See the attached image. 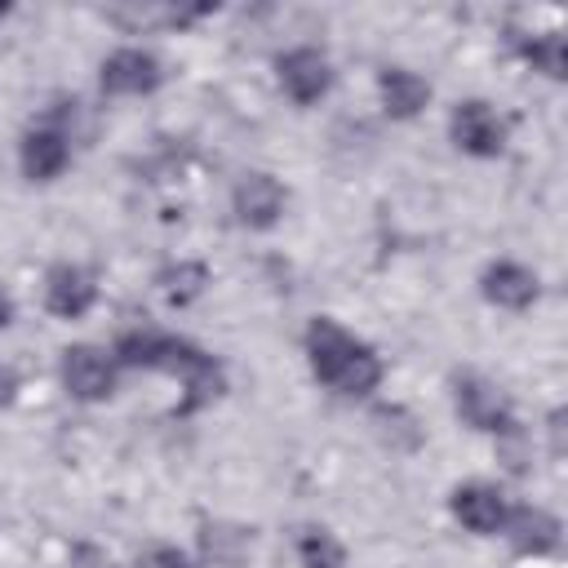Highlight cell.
<instances>
[{"mask_svg": "<svg viewBox=\"0 0 568 568\" xmlns=\"http://www.w3.org/2000/svg\"><path fill=\"white\" fill-rule=\"evenodd\" d=\"M67 160H71V146H67L62 133L36 129V133L22 138V173H27V178L49 182V178H58V173L67 169Z\"/></svg>", "mask_w": 568, "mask_h": 568, "instance_id": "7c38bea8", "label": "cell"}, {"mask_svg": "<svg viewBox=\"0 0 568 568\" xmlns=\"http://www.w3.org/2000/svg\"><path fill=\"white\" fill-rule=\"evenodd\" d=\"M280 84L288 89L293 102L311 106V102H320V98L328 93L333 67H328V58H324L320 49H288V53L280 58Z\"/></svg>", "mask_w": 568, "mask_h": 568, "instance_id": "277c9868", "label": "cell"}, {"mask_svg": "<svg viewBox=\"0 0 568 568\" xmlns=\"http://www.w3.org/2000/svg\"><path fill=\"white\" fill-rule=\"evenodd\" d=\"M0 18H4V4H0Z\"/></svg>", "mask_w": 568, "mask_h": 568, "instance_id": "44dd1931", "label": "cell"}, {"mask_svg": "<svg viewBox=\"0 0 568 568\" xmlns=\"http://www.w3.org/2000/svg\"><path fill=\"white\" fill-rule=\"evenodd\" d=\"M484 297H488L493 306L524 311V306H532V297H537V275H532L528 266H519V262H493V266L484 271Z\"/></svg>", "mask_w": 568, "mask_h": 568, "instance_id": "9c48e42d", "label": "cell"}, {"mask_svg": "<svg viewBox=\"0 0 568 568\" xmlns=\"http://www.w3.org/2000/svg\"><path fill=\"white\" fill-rule=\"evenodd\" d=\"M204 284H209V266L204 262H178V266H169L160 275V288H164V297L173 306H186Z\"/></svg>", "mask_w": 568, "mask_h": 568, "instance_id": "5bb4252c", "label": "cell"}, {"mask_svg": "<svg viewBox=\"0 0 568 568\" xmlns=\"http://www.w3.org/2000/svg\"><path fill=\"white\" fill-rule=\"evenodd\" d=\"M62 386L75 399H106L115 390V368L98 346H71L62 351Z\"/></svg>", "mask_w": 568, "mask_h": 568, "instance_id": "3957f363", "label": "cell"}, {"mask_svg": "<svg viewBox=\"0 0 568 568\" xmlns=\"http://www.w3.org/2000/svg\"><path fill=\"white\" fill-rule=\"evenodd\" d=\"M453 142L470 155H497L506 146V120L488 102H462L453 111Z\"/></svg>", "mask_w": 568, "mask_h": 568, "instance_id": "5b68a950", "label": "cell"}, {"mask_svg": "<svg viewBox=\"0 0 568 568\" xmlns=\"http://www.w3.org/2000/svg\"><path fill=\"white\" fill-rule=\"evenodd\" d=\"M9 320H13V302H9V293L0 288V328H4Z\"/></svg>", "mask_w": 568, "mask_h": 568, "instance_id": "d6986e66", "label": "cell"}, {"mask_svg": "<svg viewBox=\"0 0 568 568\" xmlns=\"http://www.w3.org/2000/svg\"><path fill=\"white\" fill-rule=\"evenodd\" d=\"M377 89H382V106H386V115H395V120H408V115H417V111L430 102V84H426L422 75L404 71V67L382 71Z\"/></svg>", "mask_w": 568, "mask_h": 568, "instance_id": "4fadbf2b", "label": "cell"}, {"mask_svg": "<svg viewBox=\"0 0 568 568\" xmlns=\"http://www.w3.org/2000/svg\"><path fill=\"white\" fill-rule=\"evenodd\" d=\"M306 351H311V368L324 386H333L337 395H368L382 382V364L377 355L355 342L342 324L333 320H315L306 333Z\"/></svg>", "mask_w": 568, "mask_h": 568, "instance_id": "6da1fadb", "label": "cell"}, {"mask_svg": "<svg viewBox=\"0 0 568 568\" xmlns=\"http://www.w3.org/2000/svg\"><path fill=\"white\" fill-rule=\"evenodd\" d=\"M297 559H302V568H342V564H346L342 546H337L324 528H306V532L297 537Z\"/></svg>", "mask_w": 568, "mask_h": 568, "instance_id": "9a60e30c", "label": "cell"}, {"mask_svg": "<svg viewBox=\"0 0 568 568\" xmlns=\"http://www.w3.org/2000/svg\"><path fill=\"white\" fill-rule=\"evenodd\" d=\"M13 395H18V373L9 364H0V408L13 404Z\"/></svg>", "mask_w": 568, "mask_h": 568, "instance_id": "ac0fdd59", "label": "cell"}, {"mask_svg": "<svg viewBox=\"0 0 568 568\" xmlns=\"http://www.w3.org/2000/svg\"><path fill=\"white\" fill-rule=\"evenodd\" d=\"M93 297H98V284H93V275L80 271V266H53L49 280H44V302H49V311L62 315V320H80V315L93 306Z\"/></svg>", "mask_w": 568, "mask_h": 568, "instance_id": "ba28073f", "label": "cell"}, {"mask_svg": "<svg viewBox=\"0 0 568 568\" xmlns=\"http://www.w3.org/2000/svg\"><path fill=\"white\" fill-rule=\"evenodd\" d=\"M231 204H235V217H240L244 226L262 231V226H271V222L284 213V186H280L271 173H248V178H240Z\"/></svg>", "mask_w": 568, "mask_h": 568, "instance_id": "52a82bcc", "label": "cell"}, {"mask_svg": "<svg viewBox=\"0 0 568 568\" xmlns=\"http://www.w3.org/2000/svg\"><path fill=\"white\" fill-rule=\"evenodd\" d=\"M457 413L475 426V430H488V435H506L515 422H510V399L479 373H462L457 377Z\"/></svg>", "mask_w": 568, "mask_h": 568, "instance_id": "7a4b0ae2", "label": "cell"}, {"mask_svg": "<svg viewBox=\"0 0 568 568\" xmlns=\"http://www.w3.org/2000/svg\"><path fill=\"white\" fill-rule=\"evenodd\" d=\"M453 515L470 528V532H497L506 524V501L497 488L488 484H466L453 493Z\"/></svg>", "mask_w": 568, "mask_h": 568, "instance_id": "8fae6325", "label": "cell"}, {"mask_svg": "<svg viewBox=\"0 0 568 568\" xmlns=\"http://www.w3.org/2000/svg\"><path fill=\"white\" fill-rule=\"evenodd\" d=\"M501 528L510 532L515 550H524V555H546L559 546V519L546 515L541 506H515Z\"/></svg>", "mask_w": 568, "mask_h": 568, "instance_id": "30bf717a", "label": "cell"}, {"mask_svg": "<svg viewBox=\"0 0 568 568\" xmlns=\"http://www.w3.org/2000/svg\"><path fill=\"white\" fill-rule=\"evenodd\" d=\"M204 550L217 559V564H240L244 550H248V532L244 528H231V524H204Z\"/></svg>", "mask_w": 568, "mask_h": 568, "instance_id": "2e32d148", "label": "cell"}, {"mask_svg": "<svg viewBox=\"0 0 568 568\" xmlns=\"http://www.w3.org/2000/svg\"><path fill=\"white\" fill-rule=\"evenodd\" d=\"M524 58L537 67V71H546V75H564V67H568V49H564V36H555V31H546V36H532V40H524Z\"/></svg>", "mask_w": 568, "mask_h": 568, "instance_id": "e0dca14e", "label": "cell"}, {"mask_svg": "<svg viewBox=\"0 0 568 568\" xmlns=\"http://www.w3.org/2000/svg\"><path fill=\"white\" fill-rule=\"evenodd\" d=\"M155 564H160V568H186V564H182L178 555H169V550H160V555H155Z\"/></svg>", "mask_w": 568, "mask_h": 568, "instance_id": "ffe728a7", "label": "cell"}, {"mask_svg": "<svg viewBox=\"0 0 568 568\" xmlns=\"http://www.w3.org/2000/svg\"><path fill=\"white\" fill-rule=\"evenodd\" d=\"M164 80L160 71V58L146 53V49H115L106 62H102V89L106 93H151L155 84Z\"/></svg>", "mask_w": 568, "mask_h": 568, "instance_id": "8992f818", "label": "cell"}]
</instances>
